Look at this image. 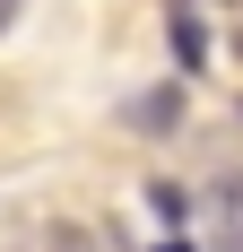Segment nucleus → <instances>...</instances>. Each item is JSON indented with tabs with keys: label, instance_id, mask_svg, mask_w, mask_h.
I'll use <instances>...</instances> for the list:
<instances>
[{
	"label": "nucleus",
	"instance_id": "7ed1b4c3",
	"mask_svg": "<svg viewBox=\"0 0 243 252\" xmlns=\"http://www.w3.org/2000/svg\"><path fill=\"white\" fill-rule=\"evenodd\" d=\"M209 252H243V244H209Z\"/></svg>",
	"mask_w": 243,
	"mask_h": 252
},
{
	"label": "nucleus",
	"instance_id": "f03ea898",
	"mask_svg": "<svg viewBox=\"0 0 243 252\" xmlns=\"http://www.w3.org/2000/svg\"><path fill=\"white\" fill-rule=\"evenodd\" d=\"M9 18H18V0H0V35H9Z\"/></svg>",
	"mask_w": 243,
	"mask_h": 252
},
{
	"label": "nucleus",
	"instance_id": "20e7f679",
	"mask_svg": "<svg viewBox=\"0 0 243 252\" xmlns=\"http://www.w3.org/2000/svg\"><path fill=\"white\" fill-rule=\"evenodd\" d=\"M165 252H191V244H165Z\"/></svg>",
	"mask_w": 243,
	"mask_h": 252
},
{
	"label": "nucleus",
	"instance_id": "f257e3e1",
	"mask_svg": "<svg viewBox=\"0 0 243 252\" xmlns=\"http://www.w3.org/2000/svg\"><path fill=\"white\" fill-rule=\"evenodd\" d=\"M200 218H209V244H243V174L209 183V200H200Z\"/></svg>",
	"mask_w": 243,
	"mask_h": 252
}]
</instances>
